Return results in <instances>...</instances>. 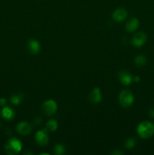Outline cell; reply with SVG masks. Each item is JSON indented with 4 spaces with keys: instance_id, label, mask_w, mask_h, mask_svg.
Wrapping results in <instances>:
<instances>
[{
    "instance_id": "1",
    "label": "cell",
    "mask_w": 154,
    "mask_h": 155,
    "mask_svg": "<svg viewBox=\"0 0 154 155\" xmlns=\"http://www.w3.org/2000/svg\"><path fill=\"white\" fill-rule=\"evenodd\" d=\"M137 132L141 139H149L154 135V124L149 121H143L138 125Z\"/></svg>"
},
{
    "instance_id": "2",
    "label": "cell",
    "mask_w": 154,
    "mask_h": 155,
    "mask_svg": "<svg viewBox=\"0 0 154 155\" xmlns=\"http://www.w3.org/2000/svg\"><path fill=\"white\" fill-rule=\"evenodd\" d=\"M21 149H22L21 142L18 139H14V138L11 139L8 142V143L6 144L5 147V152L8 154L11 155L18 154V153H19L21 151Z\"/></svg>"
},
{
    "instance_id": "3",
    "label": "cell",
    "mask_w": 154,
    "mask_h": 155,
    "mask_svg": "<svg viewBox=\"0 0 154 155\" xmlns=\"http://www.w3.org/2000/svg\"><path fill=\"white\" fill-rule=\"evenodd\" d=\"M119 103L123 107H128L134 102V95L129 90H122L119 95Z\"/></svg>"
},
{
    "instance_id": "4",
    "label": "cell",
    "mask_w": 154,
    "mask_h": 155,
    "mask_svg": "<svg viewBox=\"0 0 154 155\" xmlns=\"http://www.w3.org/2000/svg\"><path fill=\"white\" fill-rule=\"evenodd\" d=\"M57 103L54 101V100H47L45 102L43 103L42 107V112L45 114V115H48V116H51L54 114H55V112L57 111Z\"/></svg>"
},
{
    "instance_id": "5",
    "label": "cell",
    "mask_w": 154,
    "mask_h": 155,
    "mask_svg": "<svg viewBox=\"0 0 154 155\" xmlns=\"http://www.w3.org/2000/svg\"><path fill=\"white\" fill-rule=\"evenodd\" d=\"M146 42V35L143 32H138L132 38V44L135 47L140 48Z\"/></svg>"
},
{
    "instance_id": "6",
    "label": "cell",
    "mask_w": 154,
    "mask_h": 155,
    "mask_svg": "<svg viewBox=\"0 0 154 155\" xmlns=\"http://www.w3.org/2000/svg\"><path fill=\"white\" fill-rule=\"evenodd\" d=\"M36 141L41 146H45L48 143V136L46 130H39L36 134Z\"/></svg>"
},
{
    "instance_id": "7",
    "label": "cell",
    "mask_w": 154,
    "mask_h": 155,
    "mask_svg": "<svg viewBox=\"0 0 154 155\" xmlns=\"http://www.w3.org/2000/svg\"><path fill=\"white\" fill-rule=\"evenodd\" d=\"M32 129L33 127H32L31 124L27 122H21L17 126L18 133L21 135H24V136L31 133Z\"/></svg>"
},
{
    "instance_id": "8",
    "label": "cell",
    "mask_w": 154,
    "mask_h": 155,
    "mask_svg": "<svg viewBox=\"0 0 154 155\" xmlns=\"http://www.w3.org/2000/svg\"><path fill=\"white\" fill-rule=\"evenodd\" d=\"M127 15H128V12L126 9L123 8H119L115 10V12L113 13V18L116 22H121L127 18Z\"/></svg>"
},
{
    "instance_id": "9",
    "label": "cell",
    "mask_w": 154,
    "mask_h": 155,
    "mask_svg": "<svg viewBox=\"0 0 154 155\" xmlns=\"http://www.w3.org/2000/svg\"><path fill=\"white\" fill-rule=\"evenodd\" d=\"M28 50L33 54H36L39 52L41 49V46L39 42L36 39H30L27 44Z\"/></svg>"
},
{
    "instance_id": "10",
    "label": "cell",
    "mask_w": 154,
    "mask_h": 155,
    "mask_svg": "<svg viewBox=\"0 0 154 155\" xmlns=\"http://www.w3.org/2000/svg\"><path fill=\"white\" fill-rule=\"evenodd\" d=\"M89 98H90L91 102L93 103V104H96L101 102V100H102V95H101V90H100L99 88L95 87L92 90Z\"/></svg>"
},
{
    "instance_id": "11",
    "label": "cell",
    "mask_w": 154,
    "mask_h": 155,
    "mask_svg": "<svg viewBox=\"0 0 154 155\" xmlns=\"http://www.w3.org/2000/svg\"><path fill=\"white\" fill-rule=\"evenodd\" d=\"M119 78L120 80V82L123 85L125 86H128L131 83V82L133 81V77L130 74H128V72L124 71H121L119 73Z\"/></svg>"
},
{
    "instance_id": "12",
    "label": "cell",
    "mask_w": 154,
    "mask_h": 155,
    "mask_svg": "<svg viewBox=\"0 0 154 155\" xmlns=\"http://www.w3.org/2000/svg\"><path fill=\"white\" fill-rule=\"evenodd\" d=\"M139 21L137 18H132L129 20L125 24V29L128 32H134L138 28Z\"/></svg>"
},
{
    "instance_id": "13",
    "label": "cell",
    "mask_w": 154,
    "mask_h": 155,
    "mask_svg": "<svg viewBox=\"0 0 154 155\" xmlns=\"http://www.w3.org/2000/svg\"><path fill=\"white\" fill-rule=\"evenodd\" d=\"M2 115L6 120H12L14 117V112L8 107H4L2 110Z\"/></svg>"
},
{
    "instance_id": "14",
    "label": "cell",
    "mask_w": 154,
    "mask_h": 155,
    "mask_svg": "<svg viewBox=\"0 0 154 155\" xmlns=\"http://www.w3.org/2000/svg\"><path fill=\"white\" fill-rule=\"evenodd\" d=\"M46 129L50 132H54L57 129V122L54 119H51L47 122Z\"/></svg>"
},
{
    "instance_id": "15",
    "label": "cell",
    "mask_w": 154,
    "mask_h": 155,
    "mask_svg": "<svg viewBox=\"0 0 154 155\" xmlns=\"http://www.w3.org/2000/svg\"><path fill=\"white\" fill-rule=\"evenodd\" d=\"M134 62L137 67H143L146 64V58L145 56L140 54L136 56L134 58Z\"/></svg>"
},
{
    "instance_id": "16",
    "label": "cell",
    "mask_w": 154,
    "mask_h": 155,
    "mask_svg": "<svg viewBox=\"0 0 154 155\" xmlns=\"http://www.w3.org/2000/svg\"><path fill=\"white\" fill-rule=\"evenodd\" d=\"M23 99V95L21 94H19V95H13L11 97V102L13 104H15V105H18L22 101Z\"/></svg>"
},
{
    "instance_id": "17",
    "label": "cell",
    "mask_w": 154,
    "mask_h": 155,
    "mask_svg": "<svg viewBox=\"0 0 154 155\" xmlns=\"http://www.w3.org/2000/svg\"><path fill=\"white\" fill-rule=\"evenodd\" d=\"M136 145V140L134 138H129L128 139H127L126 142L125 143V146L128 149H131V148H134Z\"/></svg>"
},
{
    "instance_id": "18",
    "label": "cell",
    "mask_w": 154,
    "mask_h": 155,
    "mask_svg": "<svg viewBox=\"0 0 154 155\" xmlns=\"http://www.w3.org/2000/svg\"><path fill=\"white\" fill-rule=\"evenodd\" d=\"M64 152V147H63V145H60V144H57V145H55V147H54V153H55L56 154L60 155L63 154Z\"/></svg>"
},
{
    "instance_id": "19",
    "label": "cell",
    "mask_w": 154,
    "mask_h": 155,
    "mask_svg": "<svg viewBox=\"0 0 154 155\" xmlns=\"http://www.w3.org/2000/svg\"><path fill=\"white\" fill-rule=\"evenodd\" d=\"M5 104H6L5 98H0V106L3 107V106L5 105Z\"/></svg>"
},
{
    "instance_id": "20",
    "label": "cell",
    "mask_w": 154,
    "mask_h": 155,
    "mask_svg": "<svg viewBox=\"0 0 154 155\" xmlns=\"http://www.w3.org/2000/svg\"><path fill=\"white\" fill-rule=\"evenodd\" d=\"M149 115L152 118H154V107L152 108H150L149 110Z\"/></svg>"
},
{
    "instance_id": "21",
    "label": "cell",
    "mask_w": 154,
    "mask_h": 155,
    "mask_svg": "<svg viewBox=\"0 0 154 155\" xmlns=\"http://www.w3.org/2000/svg\"><path fill=\"white\" fill-rule=\"evenodd\" d=\"M140 80V77H138V76H135V77H133V81L135 82V83H139Z\"/></svg>"
},
{
    "instance_id": "22",
    "label": "cell",
    "mask_w": 154,
    "mask_h": 155,
    "mask_svg": "<svg viewBox=\"0 0 154 155\" xmlns=\"http://www.w3.org/2000/svg\"><path fill=\"white\" fill-rule=\"evenodd\" d=\"M112 154H114V155H119V154H122L123 153L121 152V151H114L112 152Z\"/></svg>"
},
{
    "instance_id": "23",
    "label": "cell",
    "mask_w": 154,
    "mask_h": 155,
    "mask_svg": "<svg viewBox=\"0 0 154 155\" xmlns=\"http://www.w3.org/2000/svg\"><path fill=\"white\" fill-rule=\"evenodd\" d=\"M41 122H42V120H40V118H37V119L35 120V124H37V125H38V124H40Z\"/></svg>"
}]
</instances>
